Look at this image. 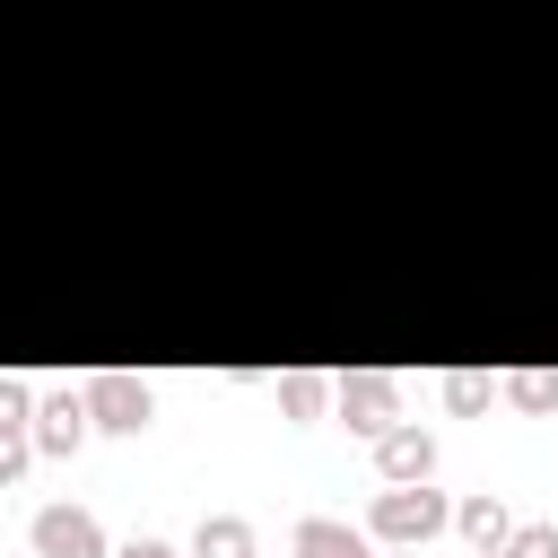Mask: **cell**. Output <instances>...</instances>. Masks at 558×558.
Masks as SVG:
<instances>
[{
	"label": "cell",
	"instance_id": "6da1fadb",
	"mask_svg": "<svg viewBox=\"0 0 558 558\" xmlns=\"http://www.w3.org/2000/svg\"><path fill=\"white\" fill-rule=\"evenodd\" d=\"M445 523H453V506H445V488H427V480H384L375 506H366V532H375L384 549H427Z\"/></svg>",
	"mask_w": 558,
	"mask_h": 558
},
{
	"label": "cell",
	"instance_id": "7a4b0ae2",
	"mask_svg": "<svg viewBox=\"0 0 558 558\" xmlns=\"http://www.w3.org/2000/svg\"><path fill=\"white\" fill-rule=\"evenodd\" d=\"M78 392H87V418H96L105 436H140V427L157 418V392H148L140 375H122V366H105V375H87Z\"/></svg>",
	"mask_w": 558,
	"mask_h": 558
},
{
	"label": "cell",
	"instance_id": "3957f363",
	"mask_svg": "<svg viewBox=\"0 0 558 558\" xmlns=\"http://www.w3.org/2000/svg\"><path fill=\"white\" fill-rule=\"evenodd\" d=\"M340 418H349V436H384V427H401V375H384V366L340 375Z\"/></svg>",
	"mask_w": 558,
	"mask_h": 558
},
{
	"label": "cell",
	"instance_id": "277c9868",
	"mask_svg": "<svg viewBox=\"0 0 558 558\" xmlns=\"http://www.w3.org/2000/svg\"><path fill=\"white\" fill-rule=\"evenodd\" d=\"M26 541H35V558H113V549H105V523H96L87 506H44Z\"/></svg>",
	"mask_w": 558,
	"mask_h": 558
},
{
	"label": "cell",
	"instance_id": "5b68a950",
	"mask_svg": "<svg viewBox=\"0 0 558 558\" xmlns=\"http://www.w3.org/2000/svg\"><path fill=\"white\" fill-rule=\"evenodd\" d=\"M375 480H436V436H427L418 418L384 427V436H375Z\"/></svg>",
	"mask_w": 558,
	"mask_h": 558
},
{
	"label": "cell",
	"instance_id": "8992f818",
	"mask_svg": "<svg viewBox=\"0 0 558 558\" xmlns=\"http://www.w3.org/2000/svg\"><path fill=\"white\" fill-rule=\"evenodd\" d=\"M366 541H375V532H357V523H340V514H305V523L288 532L296 558H375Z\"/></svg>",
	"mask_w": 558,
	"mask_h": 558
},
{
	"label": "cell",
	"instance_id": "52a82bcc",
	"mask_svg": "<svg viewBox=\"0 0 558 558\" xmlns=\"http://www.w3.org/2000/svg\"><path fill=\"white\" fill-rule=\"evenodd\" d=\"M87 427H96V418H87V392H52V401L35 410V445H44V453H78Z\"/></svg>",
	"mask_w": 558,
	"mask_h": 558
},
{
	"label": "cell",
	"instance_id": "ba28073f",
	"mask_svg": "<svg viewBox=\"0 0 558 558\" xmlns=\"http://www.w3.org/2000/svg\"><path fill=\"white\" fill-rule=\"evenodd\" d=\"M453 532H462L471 549H506V541H514V514H506V497H497V488H480V497H462V506H453Z\"/></svg>",
	"mask_w": 558,
	"mask_h": 558
},
{
	"label": "cell",
	"instance_id": "9c48e42d",
	"mask_svg": "<svg viewBox=\"0 0 558 558\" xmlns=\"http://www.w3.org/2000/svg\"><path fill=\"white\" fill-rule=\"evenodd\" d=\"M192 558H262V541H253V523H244V514H201Z\"/></svg>",
	"mask_w": 558,
	"mask_h": 558
},
{
	"label": "cell",
	"instance_id": "30bf717a",
	"mask_svg": "<svg viewBox=\"0 0 558 558\" xmlns=\"http://www.w3.org/2000/svg\"><path fill=\"white\" fill-rule=\"evenodd\" d=\"M323 401H340V375H279V410L288 418H323Z\"/></svg>",
	"mask_w": 558,
	"mask_h": 558
},
{
	"label": "cell",
	"instance_id": "8fae6325",
	"mask_svg": "<svg viewBox=\"0 0 558 558\" xmlns=\"http://www.w3.org/2000/svg\"><path fill=\"white\" fill-rule=\"evenodd\" d=\"M506 401H514V410H558V375H549V366H514V375H506Z\"/></svg>",
	"mask_w": 558,
	"mask_h": 558
},
{
	"label": "cell",
	"instance_id": "7c38bea8",
	"mask_svg": "<svg viewBox=\"0 0 558 558\" xmlns=\"http://www.w3.org/2000/svg\"><path fill=\"white\" fill-rule=\"evenodd\" d=\"M445 410H462V418L488 410V375H480V366H453V375H445Z\"/></svg>",
	"mask_w": 558,
	"mask_h": 558
},
{
	"label": "cell",
	"instance_id": "4fadbf2b",
	"mask_svg": "<svg viewBox=\"0 0 558 558\" xmlns=\"http://www.w3.org/2000/svg\"><path fill=\"white\" fill-rule=\"evenodd\" d=\"M506 558H558V523H514Z\"/></svg>",
	"mask_w": 558,
	"mask_h": 558
},
{
	"label": "cell",
	"instance_id": "5bb4252c",
	"mask_svg": "<svg viewBox=\"0 0 558 558\" xmlns=\"http://www.w3.org/2000/svg\"><path fill=\"white\" fill-rule=\"evenodd\" d=\"M113 558H174L166 541H131V549H113Z\"/></svg>",
	"mask_w": 558,
	"mask_h": 558
},
{
	"label": "cell",
	"instance_id": "9a60e30c",
	"mask_svg": "<svg viewBox=\"0 0 558 558\" xmlns=\"http://www.w3.org/2000/svg\"><path fill=\"white\" fill-rule=\"evenodd\" d=\"M471 558H506V549H471Z\"/></svg>",
	"mask_w": 558,
	"mask_h": 558
},
{
	"label": "cell",
	"instance_id": "2e32d148",
	"mask_svg": "<svg viewBox=\"0 0 558 558\" xmlns=\"http://www.w3.org/2000/svg\"><path fill=\"white\" fill-rule=\"evenodd\" d=\"M384 558H418V549H384Z\"/></svg>",
	"mask_w": 558,
	"mask_h": 558
},
{
	"label": "cell",
	"instance_id": "e0dca14e",
	"mask_svg": "<svg viewBox=\"0 0 558 558\" xmlns=\"http://www.w3.org/2000/svg\"><path fill=\"white\" fill-rule=\"evenodd\" d=\"M288 558H296V549H288Z\"/></svg>",
	"mask_w": 558,
	"mask_h": 558
}]
</instances>
